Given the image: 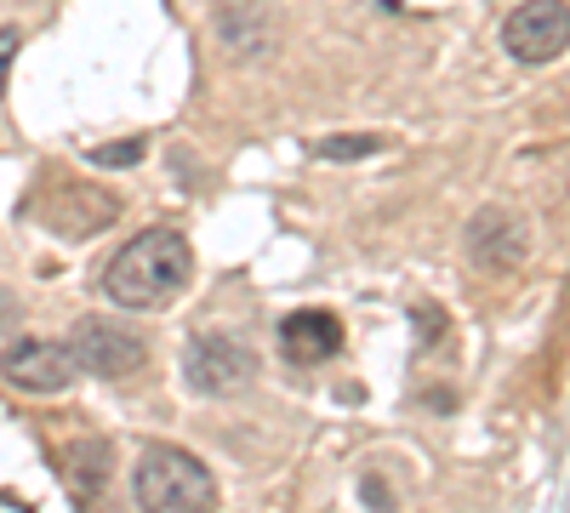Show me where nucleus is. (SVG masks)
Here are the masks:
<instances>
[{"label": "nucleus", "instance_id": "nucleus-1", "mask_svg": "<svg viewBox=\"0 0 570 513\" xmlns=\"http://www.w3.org/2000/svg\"><path fill=\"white\" fill-rule=\"evenodd\" d=\"M188 274H195V257H188V240L171 235V228H149L131 246L115 251V263L104 268V292L120 308H166Z\"/></svg>", "mask_w": 570, "mask_h": 513}, {"label": "nucleus", "instance_id": "nucleus-2", "mask_svg": "<svg viewBox=\"0 0 570 513\" xmlns=\"http://www.w3.org/2000/svg\"><path fill=\"white\" fill-rule=\"evenodd\" d=\"M131 496L149 513H206V507H217V480L188 451L155 445V451L137 456Z\"/></svg>", "mask_w": 570, "mask_h": 513}, {"label": "nucleus", "instance_id": "nucleus-3", "mask_svg": "<svg viewBox=\"0 0 570 513\" xmlns=\"http://www.w3.org/2000/svg\"><path fill=\"white\" fill-rule=\"evenodd\" d=\"M570 40V12L564 0H525L508 23H502V46L519 63H553Z\"/></svg>", "mask_w": 570, "mask_h": 513}, {"label": "nucleus", "instance_id": "nucleus-4", "mask_svg": "<svg viewBox=\"0 0 570 513\" xmlns=\"http://www.w3.org/2000/svg\"><path fill=\"white\" fill-rule=\"evenodd\" d=\"M69 354L80 371H91V377H131V371H142V359H149V348H142L131 332H120V325H104V319H86L75 325L69 337Z\"/></svg>", "mask_w": 570, "mask_h": 513}, {"label": "nucleus", "instance_id": "nucleus-5", "mask_svg": "<svg viewBox=\"0 0 570 513\" xmlns=\"http://www.w3.org/2000/svg\"><path fill=\"white\" fill-rule=\"evenodd\" d=\"M0 371H7V383L23 388V394H63L75 377H80V365L63 343H12L7 354H0Z\"/></svg>", "mask_w": 570, "mask_h": 513}, {"label": "nucleus", "instance_id": "nucleus-6", "mask_svg": "<svg viewBox=\"0 0 570 513\" xmlns=\"http://www.w3.org/2000/svg\"><path fill=\"white\" fill-rule=\"evenodd\" d=\"M183 371H188V388H200V394H240L257 371V354L228 337H200L188 348Z\"/></svg>", "mask_w": 570, "mask_h": 513}, {"label": "nucleus", "instance_id": "nucleus-7", "mask_svg": "<svg viewBox=\"0 0 570 513\" xmlns=\"http://www.w3.org/2000/svg\"><path fill=\"white\" fill-rule=\"evenodd\" d=\"M279 348H285L292 365H320V359H331L343 348V325H337V314L303 308V314H292L279 325Z\"/></svg>", "mask_w": 570, "mask_h": 513}, {"label": "nucleus", "instance_id": "nucleus-8", "mask_svg": "<svg viewBox=\"0 0 570 513\" xmlns=\"http://www.w3.org/2000/svg\"><path fill=\"white\" fill-rule=\"evenodd\" d=\"M40 217L52 223L63 240H86V235H98L104 223H115V200L86 195V189H75V182H63V189L40 206Z\"/></svg>", "mask_w": 570, "mask_h": 513}, {"label": "nucleus", "instance_id": "nucleus-9", "mask_svg": "<svg viewBox=\"0 0 570 513\" xmlns=\"http://www.w3.org/2000/svg\"><path fill=\"white\" fill-rule=\"evenodd\" d=\"M468 246H473V263L497 274V268H513L519 257H525V228H519L508 211H485V217H473Z\"/></svg>", "mask_w": 570, "mask_h": 513}, {"label": "nucleus", "instance_id": "nucleus-10", "mask_svg": "<svg viewBox=\"0 0 570 513\" xmlns=\"http://www.w3.org/2000/svg\"><path fill=\"white\" fill-rule=\"evenodd\" d=\"M63 480H69L75 502H91L109 485V445H75L69 462H63Z\"/></svg>", "mask_w": 570, "mask_h": 513}, {"label": "nucleus", "instance_id": "nucleus-11", "mask_svg": "<svg viewBox=\"0 0 570 513\" xmlns=\"http://www.w3.org/2000/svg\"><path fill=\"white\" fill-rule=\"evenodd\" d=\"M376 149H383V137H360V131L320 137V144H314V155H320V160H365V155H376Z\"/></svg>", "mask_w": 570, "mask_h": 513}, {"label": "nucleus", "instance_id": "nucleus-12", "mask_svg": "<svg viewBox=\"0 0 570 513\" xmlns=\"http://www.w3.org/2000/svg\"><path fill=\"white\" fill-rule=\"evenodd\" d=\"M142 160V137H126V144L109 149H91V166H137Z\"/></svg>", "mask_w": 570, "mask_h": 513}, {"label": "nucleus", "instance_id": "nucleus-13", "mask_svg": "<svg viewBox=\"0 0 570 513\" xmlns=\"http://www.w3.org/2000/svg\"><path fill=\"white\" fill-rule=\"evenodd\" d=\"M18 46H23V34H18V29H0V98H7V75H12Z\"/></svg>", "mask_w": 570, "mask_h": 513}, {"label": "nucleus", "instance_id": "nucleus-14", "mask_svg": "<svg viewBox=\"0 0 570 513\" xmlns=\"http://www.w3.org/2000/svg\"><path fill=\"white\" fill-rule=\"evenodd\" d=\"M7 319H18V303H12L7 292H0V325H7Z\"/></svg>", "mask_w": 570, "mask_h": 513}]
</instances>
